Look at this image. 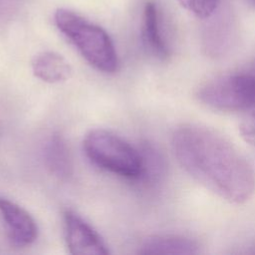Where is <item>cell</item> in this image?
Instances as JSON below:
<instances>
[{
  "label": "cell",
  "instance_id": "cell-13",
  "mask_svg": "<svg viewBox=\"0 0 255 255\" xmlns=\"http://www.w3.org/2000/svg\"><path fill=\"white\" fill-rule=\"evenodd\" d=\"M253 7H255V0H247Z\"/></svg>",
  "mask_w": 255,
  "mask_h": 255
},
{
  "label": "cell",
  "instance_id": "cell-1",
  "mask_svg": "<svg viewBox=\"0 0 255 255\" xmlns=\"http://www.w3.org/2000/svg\"><path fill=\"white\" fill-rule=\"evenodd\" d=\"M180 167L198 184L234 204L255 191V173L240 150L219 132L200 125L177 128L171 139Z\"/></svg>",
  "mask_w": 255,
  "mask_h": 255
},
{
  "label": "cell",
  "instance_id": "cell-8",
  "mask_svg": "<svg viewBox=\"0 0 255 255\" xmlns=\"http://www.w3.org/2000/svg\"><path fill=\"white\" fill-rule=\"evenodd\" d=\"M199 252L196 241L179 235H154L146 238L138 249L143 255H191Z\"/></svg>",
  "mask_w": 255,
  "mask_h": 255
},
{
  "label": "cell",
  "instance_id": "cell-12",
  "mask_svg": "<svg viewBox=\"0 0 255 255\" xmlns=\"http://www.w3.org/2000/svg\"><path fill=\"white\" fill-rule=\"evenodd\" d=\"M239 130L246 141L255 145V115L243 121L240 124Z\"/></svg>",
  "mask_w": 255,
  "mask_h": 255
},
{
  "label": "cell",
  "instance_id": "cell-4",
  "mask_svg": "<svg viewBox=\"0 0 255 255\" xmlns=\"http://www.w3.org/2000/svg\"><path fill=\"white\" fill-rule=\"evenodd\" d=\"M196 98L202 105L221 112L255 110V72L218 76L201 85Z\"/></svg>",
  "mask_w": 255,
  "mask_h": 255
},
{
  "label": "cell",
  "instance_id": "cell-5",
  "mask_svg": "<svg viewBox=\"0 0 255 255\" xmlns=\"http://www.w3.org/2000/svg\"><path fill=\"white\" fill-rule=\"evenodd\" d=\"M65 237L74 255H107L110 253L98 232L73 210L64 212Z\"/></svg>",
  "mask_w": 255,
  "mask_h": 255
},
{
  "label": "cell",
  "instance_id": "cell-11",
  "mask_svg": "<svg viewBox=\"0 0 255 255\" xmlns=\"http://www.w3.org/2000/svg\"><path fill=\"white\" fill-rule=\"evenodd\" d=\"M179 4L194 16L205 19L210 17L219 5L220 0H177Z\"/></svg>",
  "mask_w": 255,
  "mask_h": 255
},
{
  "label": "cell",
  "instance_id": "cell-9",
  "mask_svg": "<svg viewBox=\"0 0 255 255\" xmlns=\"http://www.w3.org/2000/svg\"><path fill=\"white\" fill-rule=\"evenodd\" d=\"M32 71L35 77L43 82L55 84L68 80L72 74L70 64L61 55L55 52L38 54L32 62Z\"/></svg>",
  "mask_w": 255,
  "mask_h": 255
},
{
  "label": "cell",
  "instance_id": "cell-3",
  "mask_svg": "<svg viewBox=\"0 0 255 255\" xmlns=\"http://www.w3.org/2000/svg\"><path fill=\"white\" fill-rule=\"evenodd\" d=\"M88 158L97 166L128 179L142 177L141 151L117 134L102 128L90 130L83 141Z\"/></svg>",
  "mask_w": 255,
  "mask_h": 255
},
{
  "label": "cell",
  "instance_id": "cell-2",
  "mask_svg": "<svg viewBox=\"0 0 255 255\" xmlns=\"http://www.w3.org/2000/svg\"><path fill=\"white\" fill-rule=\"evenodd\" d=\"M54 21L59 31L95 69L109 74L118 70L116 48L102 27L65 8H58L55 11Z\"/></svg>",
  "mask_w": 255,
  "mask_h": 255
},
{
  "label": "cell",
  "instance_id": "cell-14",
  "mask_svg": "<svg viewBox=\"0 0 255 255\" xmlns=\"http://www.w3.org/2000/svg\"><path fill=\"white\" fill-rule=\"evenodd\" d=\"M252 70H253V71H254V72H255V65H254V66H253V67H252Z\"/></svg>",
  "mask_w": 255,
  "mask_h": 255
},
{
  "label": "cell",
  "instance_id": "cell-7",
  "mask_svg": "<svg viewBox=\"0 0 255 255\" xmlns=\"http://www.w3.org/2000/svg\"><path fill=\"white\" fill-rule=\"evenodd\" d=\"M141 38L148 52L159 60H165L169 56V49L163 39L160 30L159 12L155 2L145 3L142 12Z\"/></svg>",
  "mask_w": 255,
  "mask_h": 255
},
{
  "label": "cell",
  "instance_id": "cell-6",
  "mask_svg": "<svg viewBox=\"0 0 255 255\" xmlns=\"http://www.w3.org/2000/svg\"><path fill=\"white\" fill-rule=\"evenodd\" d=\"M0 217L4 222L9 240L18 247L32 244L38 235L33 217L21 206L0 197Z\"/></svg>",
  "mask_w": 255,
  "mask_h": 255
},
{
  "label": "cell",
  "instance_id": "cell-10",
  "mask_svg": "<svg viewBox=\"0 0 255 255\" xmlns=\"http://www.w3.org/2000/svg\"><path fill=\"white\" fill-rule=\"evenodd\" d=\"M48 169L59 179H68L73 174V161L64 137L54 133L47 141L44 151Z\"/></svg>",
  "mask_w": 255,
  "mask_h": 255
}]
</instances>
